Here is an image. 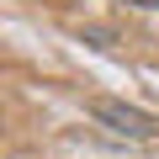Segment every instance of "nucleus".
<instances>
[{"label":"nucleus","mask_w":159,"mask_h":159,"mask_svg":"<svg viewBox=\"0 0 159 159\" xmlns=\"http://www.w3.org/2000/svg\"><path fill=\"white\" fill-rule=\"evenodd\" d=\"M85 111L106 127V133H117V138H154L159 133V122L148 117V111H138V106H127V101H106V96H96V101H85Z\"/></svg>","instance_id":"f257e3e1"},{"label":"nucleus","mask_w":159,"mask_h":159,"mask_svg":"<svg viewBox=\"0 0 159 159\" xmlns=\"http://www.w3.org/2000/svg\"><path fill=\"white\" fill-rule=\"evenodd\" d=\"M133 6H148V11H159V0H133Z\"/></svg>","instance_id":"f03ea898"}]
</instances>
